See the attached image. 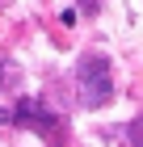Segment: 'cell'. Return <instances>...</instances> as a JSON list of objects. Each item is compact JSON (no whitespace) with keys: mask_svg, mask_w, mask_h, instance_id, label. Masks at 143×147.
<instances>
[{"mask_svg":"<svg viewBox=\"0 0 143 147\" xmlns=\"http://www.w3.org/2000/svg\"><path fill=\"white\" fill-rule=\"evenodd\" d=\"M76 84H80V92H84V105H88V109H101V105L110 101V88H114L110 59L97 55V51L80 55V63H76Z\"/></svg>","mask_w":143,"mask_h":147,"instance_id":"1","label":"cell"},{"mask_svg":"<svg viewBox=\"0 0 143 147\" xmlns=\"http://www.w3.org/2000/svg\"><path fill=\"white\" fill-rule=\"evenodd\" d=\"M17 122H25V126H34V130H51V135H55V118H51V113H38V105L34 101H21L17 105Z\"/></svg>","mask_w":143,"mask_h":147,"instance_id":"2","label":"cell"},{"mask_svg":"<svg viewBox=\"0 0 143 147\" xmlns=\"http://www.w3.org/2000/svg\"><path fill=\"white\" fill-rule=\"evenodd\" d=\"M135 135H139V143H143V118H139V122H135Z\"/></svg>","mask_w":143,"mask_h":147,"instance_id":"3","label":"cell"}]
</instances>
